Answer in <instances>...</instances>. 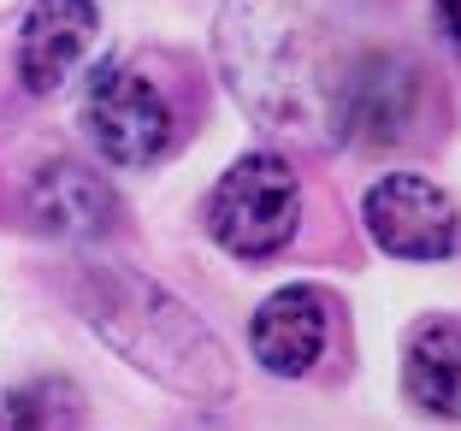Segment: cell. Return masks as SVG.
<instances>
[{
  "label": "cell",
  "mask_w": 461,
  "mask_h": 431,
  "mask_svg": "<svg viewBox=\"0 0 461 431\" xmlns=\"http://www.w3.org/2000/svg\"><path fill=\"white\" fill-rule=\"evenodd\" d=\"M213 59L230 101L267 136L296 148H343L355 48L308 0H225L213 18Z\"/></svg>",
  "instance_id": "obj_1"
},
{
  "label": "cell",
  "mask_w": 461,
  "mask_h": 431,
  "mask_svg": "<svg viewBox=\"0 0 461 431\" xmlns=\"http://www.w3.org/2000/svg\"><path fill=\"white\" fill-rule=\"evenodd\" d=\"M54 290L124 366H136L166 396H184L190 408H219L237 396V361L219 331L142 266L66 260L54 266Z\"/></svg>",
  "instance_id": "obj_2"
},
{
  "label": "cell",
  "mask_w": 461,
  "mask_h": 431,
  "mask_svg": "<svg viewBox=\"0 0 461 431\" xmlns=\"http://www.w3.org/2000/svg\"><path fill=\"white\" fill-rule=\"evenodd\" d=\"M202 225L230 260L285 255L302 225V177L278 148H249L219 172L202 202Z\"/></svg>",
  "instance_id": "obj_3"
},
{
  "label": "cell",
  "mask_w": 461,
  "mask_h": 431,
  "mask_svg": "<svg viewBox=\"0 0 461 431\" xmlns=\"http://www.w3.org/2000/svg\"><path fill=\"white\" fill-rule=\"evenodd\" d=\"M77 124L83 136L95 142V154L119 172H142V166H160L177 148V107L172 94L136 66V59H101L77 94Z\"/></svg>",
  "instance_id": "obj_4"
},
{
  "label": "cell",
  "mask_w": 461,
  "mask_h": 431,
  "mask_svg": "<svg viewBox=\"0 0 461 431\" xmlns=\"http://www.w3.org/2000/svg\"><path fill=\"white\" fill-rule=\"evenodd\" d=\"M361 225L391 260H449L461 248V213L426 172H384L361 195Z\"/></svg>",
  "instance_id": "obj_5"
},
{
  "label": "cell",
  "mask_w": 461,
  "mask_h": 431,
  "mask_svg": "<svg viewBox=\"0 0 461 431\" xmlns=\"http://www.w3.org/2000/svg\"><path fill=\"white\" fill-rule=\"evenodd\" d=\"M18 207H24V225L54 237V243H101V237H119L124 225L119 189L71 154H48L30 166Z\"/></svg>",
  "instance_id": "obj_6"
},
{
  "label": "cell",
  "mask_w": 461,
  "mask_h": 431,
  "mask_svg": "<svg viewBox=\"0 0 461 431\" xmlns=\"http://www.w3.org/2000/svg\"><path fill=\"white\" fill-rule=\"evenodd\" d=\"M426 101V66L396 48H366L349 66V101H343V142L355 148H402L414 142Z\"/></svg>",
  "instance_id": "obj_7"
},
{
  "label": "cell",
  "mask_w": 461,
  "mask_h": 431,
  "mask_svg": "<svg viewBox=\"0 0 461 431\" xmlns=\"http://www.w3.org/2000/svg\"><path fill=\"white\" fill-rule=\"evenodd\" d=\"M101 30V6L95 0H30L18 18V41H13V71L18 89L48 101L66 89V77L83 66V48Z\"/></svg>",
  "instance_id": "obj_8"
},
{
  "label": "cell",
  "mask_w": 461,
  "mask_h": 431,
  "mask_svg": "<svg viewBox=\"0 0 461 431\" xmlns=\"http://www.w3.org/2000/svg\"><path fill=\"white\" fill-rule=\"evenodd\" d=\"M331 308H338V301H331L320 283H285V290H272L255 308V319H249V349H255V361L267 366L272 378H308L313 366H320V355H326Z\"/></svg>",
  "instance_id": "obj_9"
},
{
  "label": "cell",
  "mask_w": 461,
  "mask_h": 431,
  "mask_svg": "<svg viewBox=\"0 0 461 431\" xmlns=\"http://www.w3.org/2000/svg\"><path fill=\"white\" fill-rule=\"evenodd\" d=\"M402 391L432 419H461V319H420L402 343Z\"/></svg>",
  "instance_id": "obj_10"
},
{
  "label": "cell",
  "mask_w": 461,
  "mask_h": 431,
  "mask_svg": "<svg viewBox=\"0 0 461 431\" xmlns=\"http://www.w3.org/2000/svg\"><path fill=\"white\" fill-rule=\"evenodd\" d=\"M77 391L66 378H36V384H6L0 391V431H66L77 419Z\"/></svg>",
  "instance_id": "obj_11"
},
{
  "label": "cell",
  "mask_w": 461,
  "mask_h": 431,
  "mask_svg": "<svg viewBox=\"0 0 461 431\" xmlns=\"http://www.w3.org/2000/svg\"><path fill=\"white\" fill-rule=\"evenodd\" d=\"M432 24H438V36L461 54V0H432Z\"/></svg>",
  "instance_id": "obj_12"
}]
</instances>
